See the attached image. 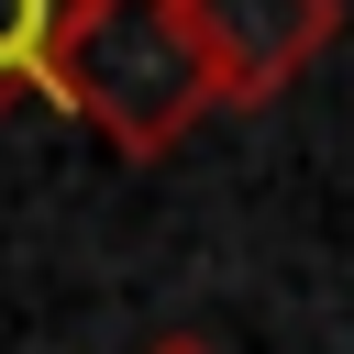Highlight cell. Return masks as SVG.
Segmentation results:
<instances>
[{"label": "cell", "mask_w": 354, "mask_h": 354, "mask_svg": "<svg viewBox=\"0 0 354 354\" xmlns=\"http://www.w3.org/2000/svg\"><path fill=\"white\" fill-rule=\"evenodd\" d=\"M144 354H221V343H199V332H155Z\"/></svg>", "instance_id": "4"}, {"label": "cell", "mask_w": 354, "mask_h": 354, "mask_svg": "<svg viewBox=\"0 0 354 354\" xmlns=\"http://www.w3.org/2000/svg\"><path fill=\"white\" fill-rule=\"evenodd\" d=\"M44 100L77 111L111 155L155 166V155H177L199 133V111H221V77L199 55L188 0H77L66 33H55Z\"/></svg>", "instance_id": "1"}, {"label": "cell", "mask_w": 354, "mask_h": 354, "mask_svg": "<svg viewBox=\"0 0 354 354\" xmlns=\"http://www.w3.org/2000/svg\"><path fill=\"white\" fill-rule=\"evenodd\" d=\"M188 22L221 77V111H266L343 44V0H188Z\"/></svg>", "instance_id": "2"}, {"label": "cell", "mask_w": 354, "mask_h": 354, "mask_svg": "<svg viewBox=\"0 0 354 354\" xmlns=\"http://www.w3.org/2000/svg\"><path fill=\"white\" fill-rule=\"evenodd\" d=\"M77 0H0V111H22L44 77H55V33H66Z\"/></svg>", "instance_id": "3"}]
</instances>
